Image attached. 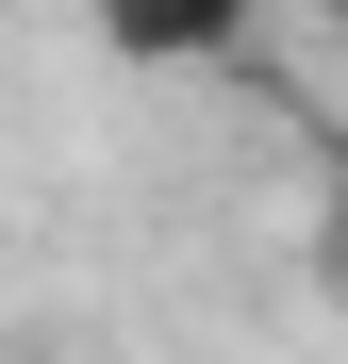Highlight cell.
Wrapping results in <instances>:
<instances>
[{"mask_svg":"<svg viewBox=\"0 0 348 364\" xmlns=\"http://www.w3.org/2000/svg\"><path fill=\"white\" fill-rule=\"evenodd\" d=\"M83 17H100V50H133V67H199V50H232L265 0H83Z\"/></svg>","mask_w":348,"mask_h":364,"instance_id":"1","label":"cell"},{"mask_svg":"<svg viewBox=\"0 0 348 364\" xmlns=\"http://www.w3.org/2000/svg\"><path fill=\"white\" fill-rule=\"evenodd\" d=\"M332 265H348V166H332Z\"/></svg>","mask_w":348,"mask_h":364,"instance_id":"2","label":"cell"}]
</instances>
